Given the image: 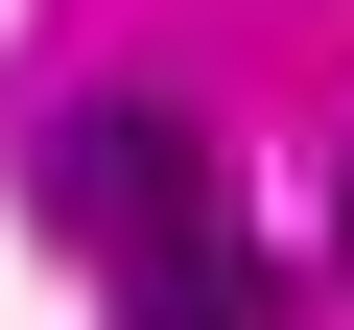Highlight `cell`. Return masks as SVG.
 Listing matches in <instances>:
<instances>
[{
  "mask_svg": "<svg viewBox=\"0 0 354 330\" xmlns=\"http://www.w3.org/2000/svg\"><path fill=\"white\" fill-rule=\"evenodd\" d=\"M118 330H283V283H260L236 213H189V236H142V260H118Z\"/></svg>",
  "mask_w": 354,
  "mask_h": 330,
  "instance_id": "cell-2",
  "label": "cell"
},
{
  "mask_svg": "<svg viewBox=\"0 0 354 330\" xmlns=\"http://www.w3.org/2000/svg\"><path fill=\"white\" fill-rule=\"evenodd\" d=\"M48 213H71L95 260L189 236V213H213V118H165V95H71V118H48Z\"/></svg>",
  "mask_w": 354,
  "mask_h": 330,
  "instance_id": "cell-1",
  "label": "cell"
},
{
  "mask_svg": "<svg viewBox=\"0 0 354 330\" xmlns=\"http://www.w3.org/2000/svg\"><path fill=\"white\" fill-rule=\"evenodd\" d=\"M330 283H354V189H330Z\"/></svg>",
  "mask_w": 354,
  "mask_h": 330,
  "instance_id": "cell-3",
  "label": "cell"
}]
</instances>
